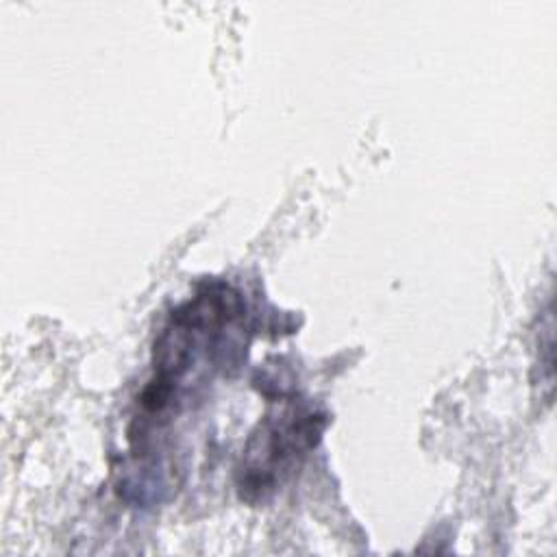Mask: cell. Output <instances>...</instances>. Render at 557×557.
I'll return each mask as SVG.
<instances>
[{
	"mask_svg": "<svg viewBox=\"0 0 557 557\" xmlns=\"http://www.w3.org/2000/svg\"><path fill=\"white\" fill-rule=\"evenodd\" d=\"M322 429L324 416L311 407L285 405L268 413L246 446L239 468L242 492L248 498H265L315 446Z\"/></svg>",
	"mask_w": 557,
	"mask_h": 557,
	"instance_id": "6da1fadb",
	"label": "cell"
}]
</instances>
